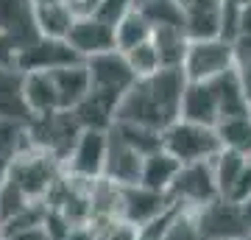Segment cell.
<instances>
[{
  "mask_svg": "<svg viewBox=\"0 0 251 240\" xmlns=\"http://www.w3.org/2000/svg\"><path fill=\"white\" fill-rule=\"evenodd\" d=\"M187 84L190 81L184 70H171V67L153 73L148 79H137L128 95L120 101L115 120L145 126L165 134L176 120H181V101Z\"/></svg>",
  "mask_w": 251,
  "mask_h": 240,
  "instance_id": "obj_1",
  "label": "cell"
},
{
  "mask_svg": "<svg viewBox=\"0 0 251 240\" xmlns=\"http://www.w3.org/2000/svg\"><path fill=\"white\" fill-rule=\"evenodd\" d=\"M162 148L171 157H176L181 165L215 162V157L224 151L215 126H201L190 120H176L162 134Z\"/></svg>",
  "mask_w": 251,
  "mask_h": 240,
  "instance_id": "obj_2",
  "label": "cell"
},
{
  "mask_svg": "<svg viewBox=\"0 0 251 240\" xmlns=\"http://www.w3.org/2000/svg\"><path fill=\"white\" fill-rule=\"evenodd\" d=\"M6 179H11L31 201H45L50 190L64 179V165L50 154L31 148L11 165Z\"/></svg>",
  "mask_w": 251,
  "mask_h": 240,
  "instance_id": "obj_3",
  "label": "cell"
},
{
  "mask_svg": "<svg viewBox=\"0 0 251 240\" xmlns=\"http://www.w3.org/2000/svg\"><path fill=\"white\" fill-rule=\"evenodd\" d=\"M28 137L36 151H45L64 165V160L70 157L73 145L78 140V134L84 132L78 123L75 112H53V115H39L28 120Z\"/></svg>",
  "mask_w": 251,
  "mask_h": 240,
  "instance_id": "obj_4",
  "label": "cell"
},
{
  "mask_svg": "<svg viewBox=\"0 0 251 240\" xmlns=\"http://www.w3.org/2000/svg\"><path fill=\"white\" fill-rule=\"evenodd\" d=\"M171 201L179 210L187 213H201L204 207L215 204L221 198L218 190V179H215V168L212 162H196V165H181L179 176L171 187Z\"/></svg>",
  "mask_w": 251,
  "mask_h": 240,
  "instance_id": "obj_5",
  "label": "cell"
},
{
  "mask_svg": "<svg viewBox=\"0 0 251 240\" xmlns=\"http://www.w3.org/2000/svg\"><path fill=\"white\" fill-rule=\"evenodd\" d=\"M234 67H237L234 42L226 36H215V39H193L181 70L187 81H215Z\"/></svg>",
  "mask_w": 251,
  "mask_h": 240,
  "instance_id": "obj_6",
  "label": "cell"
},
{
  "mask_svg": "<svg viewBox=\"0 0 251 240\" xmlns=\"http://www.w3.org/2000/svg\"><path fill=\"white\" fill-rule=\"evenodd\" d=\"M106 157H109V132L103 129H84L73 145L70 157L64 160V173L73 182L95 185L106 176Z\"/></svg>",
  "mask_w": 251,
  "mask_h": 240,
  "instance_id": "obj_7",
  "label": "cell"
},
{
  "mask_svg": "<svg viewBox=\"0 0 251 240\" xmlns=\"http://www.w3.org/2000/svg\"><path fill=\"white\" fill-rule=\"evenodd\" d=\"M78 62L84 59L73 51L67 39H48V36H39L36 42H31L17 53V67L23 73H53Z\"/></svg>",
  "mask_w": 251,
  "mask_h": 240,
  "instance_id": "obj_8",
  "label": "cell"
},
{
  "mask_svg": "<svg viewBox=\"0 0 251 240\" xmlns=\"http://www.w3.org/2000/svg\"><path fill=\"white\" fill-rule=\"evenodd\" d=\"M173 210V201L168 193H156L143 185L123 187V201H120V221H126L134 229H143L151 221L162 218Z\"/></svg>",
  "mask_w": 251,
  "mask_h": 240,
  "instance_id": "obj_9",
  "label": "cell"
},
{
  "mask_svg": "<svg viewBox=\"0 0 251 240\" xmlns=\"http://www.w3.org/2000/svg\"><path fill=\"white\" fill-rule=\"evenodd\" d=\"M0 34L11 42L14 51H23L39 39L36 6L31 0H0Z\"/></svg>",
  "mask_w": 251,
  "mask_h": 240,
  "instance_id": "obj_10",
  "label": "cell"
},
{
  "mask_svg": "<svg viewBox=\"0 0 251 240\" xmlns=\"http://www.w3.org/2000/svg\"><path fill=\"white\" fill-rule=\"evenodd\" d=\"M196 221H198V232H201L204 240H209V238L240 240L243 235H249L240 204H232L226 198H218L215 204H209L201 213H196Z\"/></svg>",
  "mask_w": 251,
  "mask_h": 240,
  "instance_id": "obj_11",
  "label": "cell"
},
{
  "mask_svg": "<svg viewBox=\"0 0 251 240\" xmlns=\"http://www.w3.org/2000/svg\"><path fill=\"white\" fill-rule=\"evenodd\" d=\"M67 42L73 45V51L87 62V59H95L100 53H109V51H117V36H115V26L103 23L95 14H84V17L75 20Z\"/></svg>",
  "mask_w": 251,
  "mask_h": 240,
  "instance_id": "obj_12",
  "label": "cell"
},
{
  "mask_svg": "<svg viewBox=\"0 0 251 240\" xmlns=\"http://www.w3.org/2000/svg\"><path fill=\"white\" fill-rule=\"evenodd\" d=\"M190 39H215L226 31V0H179Z\"/></svg>",
  "mask_w": 251,
  "mask_h": 240,
  "instance_id": "obj_13",
  "label": "cell"
},
{
  "mask_svg": "<svg viewBox=\"0 0 251 240\" xmlns=\"http://www.w3.org/2000/svg\"><path fill=\"white\" fill-rule=\"evenodd\" d=\"M143 162L145 157L137 148H131L123 137H117L112 129H109V157H106V182L117 187H131L140 185V176H143Z\"/></svg>",
  "mask_w": 251,
  "mask_h": 240,
  "instance_id": "obj_14",
  "label": "cell"
},
{
  "mask_svg": "<svg viewBox=\"0 0 251 240\" xmlns=\"http://www.w3.org/2000/svg\"><path fill=\"white\" fill-rule=\"evenodd\" d=\"M50 76H53V87H56V95H59L62 112H75V109L87 101V95H90V89H92L87 62H78V64H70V67H62V70H53Z\"/></svg>",
  "mask_w": 251,
  "mask_h": 240,
  "instance_id": "obj_15",
  "label": "cell"
},
{
  "mask_svg": "<svg viewBox=\"0 0 251 240\" xmlns=\"http://www.w3.org/2000/svg\"><path fill=\"white\" fill-rule=\"evenodd\" d=\"M25 107V73L14 64H0V120L28 123Z\"/></svg>",
  "mask_w": 251,
  "mask_h": 240,
  "instance_id": "obj_16",
  "label": "cell"
},
{
  "mask_svg": "<svg viewBox=\"0 0 251 240\" xmlns=\"http://www.w3.org/2000/svg\"><path fill=\"white\" fill-rule=\"evenodd\" d=\"M181 120L201 126H218L221 123V109L212 81H190L184 89V101H181Z\"/></svg>",
  "mask_w": 251,
  "mask_h": 240,
  "instance_id": "obj_17",
  "label": "cell"
},
{
  "mask_svg": "<svg viewBox=\"0 0 251 240\" xmlns=\"http://www.w3.org/2000/svg\"><path fill=\"white\" fill-rule=\"evenodd\" d=\"M212 89H215L218 109H221V120L251 115V95H249V87H246V81H243L237 67L212 81Z\"/></svg>",
  "mask_w": 251,
  "mask_h": 240,
  "instance_id": "obj_18",
  "label": "cell"
},
{
  "mask_svg": "<svg viewBox=\"0 0 251 240\" xmlns=\"http://www.w3.org/2000/svg\"><path fill=\"white\" fill-rule=\"evenodd\" d=\"M31 137H28V126L20 120H0V187L9 176L11 165L31 151Z\"/></svg>",
  "mask_w": 251,
  "mask_h": 240,
  "instance_id": "obj_19",
  "label": "cell"
},
{
  "mask_svg": "<svg viewBox=\"0 0 251 240\" xmlns=\"http://www.w3.org/2000/svg\"><path fill=\"white\" fill-rule=\"evenodd\" d=\"M25 107H28V115L31 117L62 112L50 73H25Z\"/></svg>",
  "mask_w": 251,
  "mask_h": 240,
  "instance_id": "obj_20",
  "label": "cell"
},
{
  "mask_svg": "<svg viewBox=\"0 0 251 240\" xmlns=\"http://www.w3.org/2000/svg\"><path fill=\"white\" fill-rule=\"evenodd\" d=\"M179 170H181V162L176 157H171L165 148H159V151H153L145 157L140 185L148 187V190H156V193H171Z\"/></svg>",
  "mask_w": 251,
  "mask_h": 240,
  "instance_id": "obj_21",
  "label": "cell"
},
{
  "mask_svg": "<svg viewBox=\"0 0 251 240\" xmlns=\"http://www.w3.org/2000/svg\"><path fill=\"white\" fill-rule=\"evenodd\" d=\"M190 42L193 39H190L187 28H156L153 31V45H156V53L162 59V67H171V70L184 67Z\"/></svg>",
  "mask_w": 251,
  "mask_h": 240,
  "instance_id": "obj_22",
  "label": "cell"
},
{
  "mask_svg": "<svg viewBox=\"0 0 251 240\" xmlns=\"http://www.w3.org/2000/svg\"><path fill=\"white\" fill-rule=\"evenodd\" d=\"M78 14L67 6V3H50V6H39L36 9V26H39V34L48 36V39H67L75 26Z\"/></svg>",
  "mask_w": 251,
  "mask_h": 240,
  "instance_id": "obj_23",
  "label": "cell"
},
{
  "mask_svg": "<svg viewBox=\"0 0 251 240\" xmlns=\"http://www.w3.org/2000/svg\"><path fill=\"white\" fill-rule=\"evenodd\" d=\"M115 36H117V51H120V53H131L134 48L151 42L153 28H151V23L140 14V9H134L131 14H126V17L115 26Z\"/></svg>",
  "mask_w": 251,
  "mask_h": 240,
  "instance_id": "obj_24",
  "label": "cell"
},
{
  "mask_svg": "<svg viewBox=\"0 0 251 240\" xmlns=\"http://www.w3.org/2000/svg\"><path fill=\"white\" fill-rule=\"evenodd\" d=\"M224 151H234L243 157H251V115L226 117L215 126Z\"/></svg>",
  "mask_w": 251,
  "mask_h": 240,
  "instance_id": "obj_25",
  "label": "cell"
},
{
  "mask_svg": "<svg viewBox=\"0 0 251 240\" xmlns=\"http://www.w3.org/2000/svg\"><path fill=\"white\" fill-rule=\"evenodd\" d=\"M140 14H143L151 28H184V11L179 0H140Z\"/></svg>",
  "mask_w": 251,
  "mask_h": 240,
  "instance_id": "obj_26",
  "label": "cell"
},
{
  "mask_svg": "<svg viewBox=\"0 0 251 240\" xmlns=\"http://www.w3.org/2000/svg\"><path fill=\"white\" fill-rule=\"evenodd\" d=\"M246 162L249 157H243V154H234V151H221L212 162V168H215V179H218V190H221V198H232L234 187L240 182L243 176V168H246Z\"/></svg>",
  "mask_w": 251,
  "mask_h": 240,
  "instance_id": "obj_27",
  "label": "cell"
},
{
  "mask_svg": "<svg viewBox=\"0 0 251 240\" xmlns=\"http://www.w3.org/2000/svg\"><path fill=\"white\" fill-rule=\"evenodd\" d=\"M112 132H115L117 137H123V140L128 142L131 148H137L143 157H148V154H153V151H159V148H162V134L153 132V129H145V126H134V123L115 120Z\"/></svg>",
  "mask_w": 251,
  "mask_h": 240,
  "instance_id": "obj_28",
  "label": "cell"
},
{
  "mask_svg": "<svg viewBox=\"0 0 251 240\" xmlns=\"http://www.w3.org/2000/svg\"><path fill=\"white\" fill-rule=\"evenodd\" d=\"M126 59H128V64H131V70H134L137 79H148V76H153V73L165 70L159 53H156L153 39L151 42H145V45H140V48H134L131 53H126Z\"/></svg>",
  "mask_w": 251,
  "mask_h": 240,
  "instance_id": "obj_29",
  "label": "cell"
},
{
  "mask_svg": "<svg viewBox=\"0 0 251 240\" xmlns=\"http://www.w3.org/2000/svg\"><path fill=\"white\" fill-rule=\"evenodd\" d=\"M165 240H204L201 232H198L196 213L179 210L176 218H173V223H171V229H168V235H165Z\"/></svg>",
  "mask_w": 251,
  "mask_h": 240,
  "instance_id": "obj_30",
  "label": "cell"
},
{
  "mask_svg": "<svg viewBox=\"0 0 251 240\" xmlns=\"http://www.w3.org/2000/svg\"><path fill=\"white\" fill-rule=\"evenodd\" d=\"M137 6H140V0H100L98 9L92 11V14L100 17L103 23H109V26H117V23H120L126 14H131Z\"/></svg>",
  "mask_w": 251,
  "mask_h": 240,
  "instance_id": "obj_31",
  "label": "cell"
},
{
  "mask_svg": "<svg viewBox=\"0 0 251 240\" xmlns=\"http://www.w3.org/2000/svg\"><path fill=\"white\" fill-rule=\"evenodd\" d=\"M0 64H14L17 67V51L11 48V42L0 34Z\"/></svg>",
  "mask_w": 251,
  "mask_h": 240,
  "instance_id": "obj_32",
  "label": "cell"
},
{
  "mask_svg": "<svg viewBox=\"0 0 251 240\" xmlns=\"http://www.w3.org/2000/svg\"><path fill=\"white\" fill-rule=\"evenodd\" d=\"M240 210H243V218H246V226H249V232H251V198L249 201H243Z\"/></svg>",
  "mask_w": 251,
  "mask_h": 240,
  "instance_id": "obj_33",
  "label": "cell"
},
{
  "mask_svg": "<svg viewBox=\"0 0 251 240\" xmlns=\"http://www.w3.org/2000/svg\"><path fill=\"white\" fill-rule=\"evenodd\" d=\"M31 3L39 9V6H50V3H62V0H31Z\"/></svg>",
  "mask_w": 251,
  "mask_h": 240,
  "instance_id": "obj_34",
  "label": "cell"
},
{
  "mask_svg": "<svg viewBox=\"0 0 251 240\" xmlns=\"http://www.w3.org/2000/svg\"><path fill=\"white\" fill-rule=\"evenodd\" d=\"M0 240H6V226H3V218H0Z\"/></svg>",
  "mask_w": 251,
  "mask_h": 240,
  "instance_id": "obj_35",
  "label": "cell"
},
{
  "mask_svg": "<svg viewBox=\"0 0 251 240\" xmlns=\"http://www.w3.org/2000/svg\"><path fill=\"white\" fill-rule=\"evenodd\" d=\"M240 240H251V232H249V235H243V238Z\"/></svg>",
  "mask_w": 251,
  "mask_h": 240,
  "instance_id": "obj_36",
  "label": "cell"
},
{
  "mask_svg": "<svg viewBox=\"0 0 251 240\" xmlns=\"http://www.w3.org/2000/svg\"><path fill=\"white\" fill-rule=\"evenodd\" d=\"M209 240H229V238H209Z\"/></svg>",
  "mask_w": 251,
  "mask_h": 240,
  "instance_id": "obj_37",
  "label": "cell"
}]
</instances>
